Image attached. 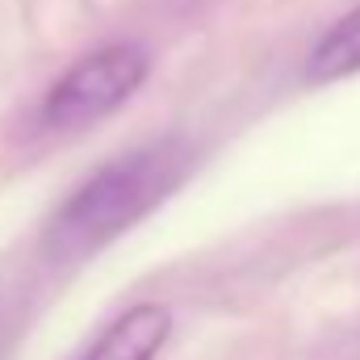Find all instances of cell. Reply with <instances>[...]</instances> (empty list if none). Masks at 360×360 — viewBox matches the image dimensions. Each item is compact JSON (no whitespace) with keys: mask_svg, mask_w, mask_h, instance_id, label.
Wrapping results in <instances>:
<instances>
[{"mask_svg":"<svg viewBox=\"0 0 360 360\" xmlns=\"http://www.w3.org/2000/svg\"><path fill=\"white\" fill-rule=\"evenodd\" d=\"M147 72H151V59L143 46H134V42L101 46V51L84 55L76 68H68L63 80L46 92L42 122L51 130H72V126L96 122V117L122 109L143 89Z\"/></svg>","mask_w":360,"mask_h":360,"instance_id":"7a4b0ae2","label":"cell"},{"mask_svg":"<svg viewBox=\"0 0 360 360\" xmlns=\"http://www.w3.org/2000/svg\"><path fill=\"white\" fill-rule=\"evenodd\" d=\"M180 180V164L164 147L130 151L105 168H96L55 214L46 243L59 256H84L92 248L122 235L130 222H139L172 184Z\"/></svg>","mask_w":360,"mask_h":360,"instance_id":"6da1fadb","label":"cell"},{"mask_svg":"<svg viewBox=\"0 0 360 360\" xmlns=\"http://www.w3.org/2000/svg\"><path fill=\"white\" fill-rule=\"evenodd\" d=\"M360 72V8H352L348 17H340L314 46L310 63H306V76L314 84H327V80H344Z\"/></svg>","mask_w":360,"mask_h":360,"instance_id":"277c9868","label":"cell"},{"mask_svg":"<svg viewBox=\"0 0 360 360\" xmlns=\"http://www.w3.org/2000/svg\"><path fill=\"white\" fill-rule=\"evenodd\" d=\"M172 335V310L164 302H139L122 310L84 360H155Z\"/></svg>","mask_w":360,"mask_h":360,"instance_id":"3957f363","label":"cell"}]
</instances>
